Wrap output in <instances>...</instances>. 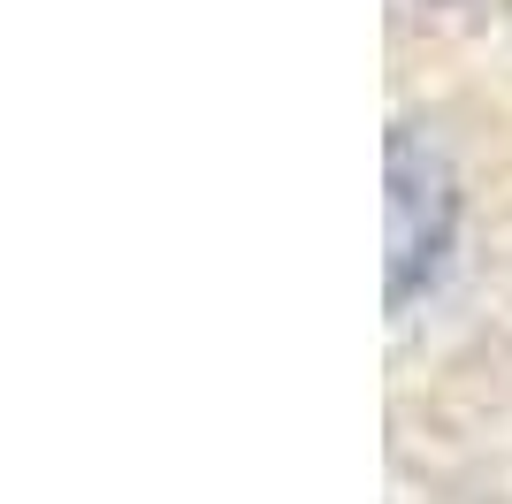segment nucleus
Masks as SVG:
<instances>
[{
  "mask_svg": "<svg viewBox=\"0 0 512 504\" xmlns=\"http://www.w3.org/2000/svg\"><path fill=\"white\" fill-rule=\"evenodd\" d=\"M444 237H451V176L413 138H398L390 146V306L413 298L421 268H436Z\"/></svg>",
  "mask_w": 512,
  "mask_h": 504,
  "instance_id": "nucleus-1",
  "label": "nucleus"
}]
</instances>
